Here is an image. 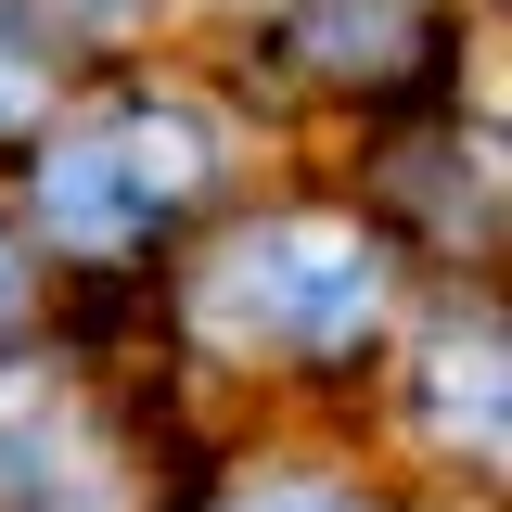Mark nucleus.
<instances>
[{"mask_svg": "<svg viewBox=\"0 0 512 512\" xmlns=\"http://www.w3.org/2000/svg\"><path fill=\"white\" fill-rule=\"evenodd\" d=\"M384 320V244L359 218H269L205 269V333L282 346V359H346Z\"/></svg>", "mask_w": 512, "mask_h": 512, "instance_id": "1", "label": "nucleus"}, {"mask_svg": "<svg viewBox=\"0 0 512 512\" xmlns=\"http://www.w3.org/2000/svg\"><path fill=\"white\" fill-rule=\"evenodd\" d=\"M154 218H167V205H154V180L128 167L116 116H103V128H64L52 154H39V231H52L64 256H128Z\"/></svg>", "mask_w": 512, "mask_h": 512, "instance_id": "2", "label": "nucleus"}, {"mask_svg": "<svg viewBox=\"0 0 512 512\" xmlns=\"http://www.w3.org/2000/svg\"><path fill=\"white\" fill-rule=\"evenodd\" d=\"M423 423L474 461H500V333H448L423 359Z\"/></svg>", "mask_w": 512, "mask_h": 512, "instance_id": "3", "label": "nucleus"}, {"mask_svg": "<svg viewBox=\"0 0 512 512\" xmlns=\"http://www.w3.org/2000/svg\"><path fill=\"white\" fill-rule=\"evenodd\" d=\"M39 410H52V384H39V372H0V448H13V423H39Z\"/></svg>", "mask_w": 512, "mask_h": 512, "instance_id": "4", "label": "nucleus"}, {"mask_svg": "<svg viewBox=\"0 0 512 512\" xmlns=\"http://www.w3.org/2000/svg\"><path fill=\"white\" fill-rule=\"evenodd\" d=\"M244 512H384V500H333V487H269V500H244Z\"/></svg>", "mask_w": 512, "mask_h": 512, "instance_id": "5", "label": "nucleus"}, {"mask_svg": "<svg viewBox=\"0 0 512 512\" xmlns=\"http://www.w3.org/2000/svg\"><path fill=\"white\" fill-rule=\"evenodd\" d=\"M13 308H26V256L0 244V320H13Z\"/></svg>", "mask_w": 512, "mask_h": 512, "instance_id": "6", "label": "nucleus"}]
</instances>
